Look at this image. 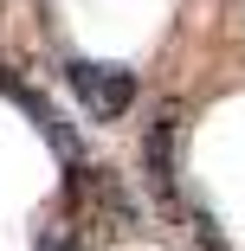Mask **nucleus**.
Masks as SVG:
<instances>
[{
  "label": "nucleus",
  "mask_w": 245,
  "mask_h": 251,
  "mask_svg": "<svg viewBox=\"0 0 245 251\" xmlns=\"http://www.w3.org/2000/svg\"><path fill=\"white\" fill-rule=\"evenodd\" d=\"M65 84H71L78 103H84V116H97V123H116V116L136 103V71H123V65L65 58Z\"/></svg>",
  "instance_id": "nucleus-1"
},
{
  "label": "nucleus",
  "mask_w": 245,
  "mask_h": 251,
  "mask_svg": "<svg viewBox=\"0 0 245 251\" xmlns=\"http://www.w3.org/2000/svg\"><path fill=\"white\" fill-rule=\"evenodd\" d=\"M174 135H181V116L174 110H162L155 116V129L142 135V161H149V187H155V200H181V174H174Z\"/></svg>",
  "instance_id": "nucleus-2"
},
{
  "label": "nucleus",
  "mask_w": 245,
  "mask_h": 251,
  "mask_svg": "<svg viewBox=\"0 0 245 251\" xmlns=\"http://www.w3.org/2000/svg\"><path fill=\"white\" fill-rule=\"evenodd\" d=\"M193 238H200V251H232V245L219 238V226H213L207 213H193Z\"/></svg>",
  "instance_id": "nucleus-3"
}]
</instances>
